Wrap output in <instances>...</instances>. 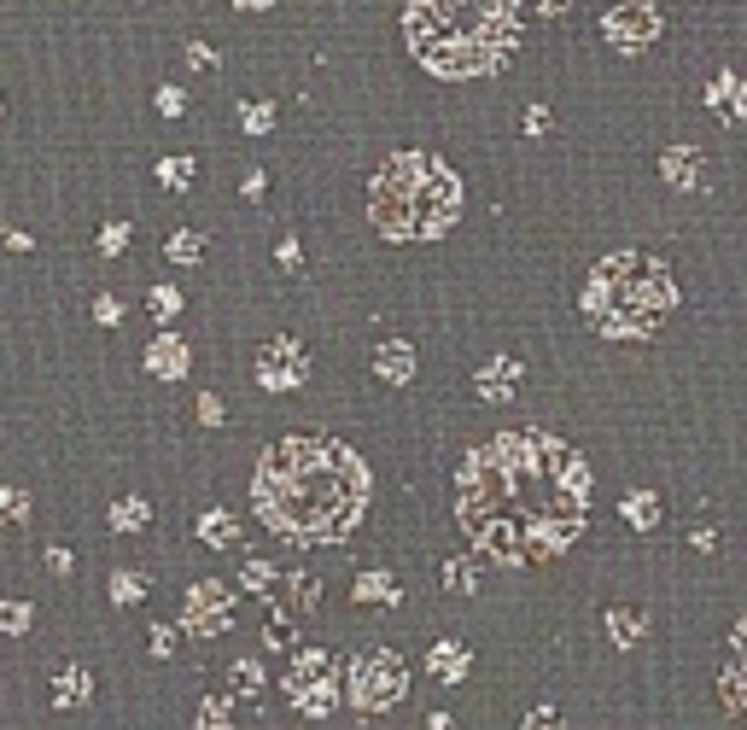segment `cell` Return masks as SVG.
I'll return each mask as SVG.
<instances>
[{
	"label": "cell",
	"instance_id": "1",
	"mask_svg": "<svg viewBox=\"0 0 747 730\" xmlns=\"http://www.w3.org/2000/svg\"><path fill=\"white\" fill-rule=\"evenodd\" d=\"M455 520L490 567L555 562L590 520V462L555 433H497L455 473Z\"/></svg>",
	"mask_w": 747,
	"mask_h": 730
},
{
	"label": "cell",
	"instance_id": "2",
	"mask_svg": "<svg viewBox=\"0 0 747 730\" xmlns=\"http://www.w3.org/2000/svg\"><path fill=\"white\" fill-rule=\"evenodd\" d=\"M374 473L345 438L293 433L263 450L251 473V503L269 532L293 543H345L368 515Z\"/></svg>",
	"mask_w": 747,
	"mask_h": 730
},
{
	"label": "cell",
	"instance_id": "3",
	"mask_svg": "<svg viewBox=\"0 0 747 730\" xmlns=\"http://www.w3.org/2000/svg\"><path fill=\"white\" fill-rule=\"evenodd\" d=\"M403 42L438 82L490 76L520 47V0H410Z\"/></svg>",
	"mask_w": 747,
	"mask_h": 730
},
{
	"label": "cell",
	"instance_id": "4",
	"mask_svg": "<svg viewBox=\"0 0 747 730\" xmlns=\"http://www.w3.org/2000/svg\"><path fill=\"white\" fill-rule=\"evenodd\" d=\"M579 310L602 339H654L677 310V275L654 251H607L584 275Z\"/></svg>",
	"mask_w": 747,
	"mask_h": 730
},
{
	"label": "cell",
	"instance_id": "5",
	"mask_svg": "<svg viewBox=\"0 0 747 730\" xmlns=\"http://www.w3.org/2000/svg\"><path fill=\"white\" fill-rule=\"evenodd\" d=\"M462 176L432 152H398L368 188V216L386 240H444L462 223Z\"/></svg>",
	"mask_w": 747,
	"mask_h": 730
},
{
	"label": "cell",
	"instance_id": "6",
	"mask_svg": "<svg viewBox=\"0 0 747 730\" xmlns=\"http://www.w3.org/2000/svg\"><path fill=\"white\" fill-rule=\"evenodd\" d=\"M339 690L351 695V707L386 713V707H398L403 695H410V667H403L392 649H368V655L351 660V672L339 678Z\"/></svg>",
	"mask_w": 747,
	"mask_h": 730
},
{
	"label": "cell",
	"instance_id": "7",
	"mask_svg": "<svg viewBox=\"0 0 747 730\" xmlns=\"http://www.w3.org/2000/svg\"><path fill=\"white\" fill-rule=\"evenodd\" d=\"M286 690H293V707L310 713V719H328V713L345 702V690H339V667L328 649H304L293 660V672H286Z\"/></svg>",
	"mask_w": 747,
	"mask_h": 730
},
{
	"label": "cell",
	"instance_id": "8",
	"mask_svg": "<svg viewBox=\"0 0 747 730\" xmlns=\"http://www.w3.org/2000/svg\"><path fill=\"white\" fill-rule=\"evenodd\" d=\"M602 36L614 54H642V47L660 42V7L654 0H614L602 12Z\"/></svg>",
	"mask_w": 747,
	"mask_h": 730
},
{
	"label": "cell",
	"instance_id": "9",
	"mask_svg": "<svg viewBox=\"0 0 747 730\" xmlns=\"http://www.w3.org/2000/svg\"><path fill=\"white\" fill-rule=\"evenodd\" d=\"M234 625V590L216 585V579H199L187 590V608H181V632L193 637H223Z\"/></svg>",
	"mask_w": 747,
	"mask_h": 730
},
{
	"label": "cell",
	"instance_id": "10",
	"mask_svg": "<svg viewBox=\"0 0 747 730\" xmlns=\"http://www.w3.org/2000/svg\"><path fill=\"white\" fill-rule=\"evenodd\" d=\"M310 380V351L298 345V339H269L258 351V386L263 392H298V386Z\"/></svg>",
	"mask_w": 747,
	"mask_h": 730
},
{
	"label": "cell",
	"instance_id": "11",
	"mask_svg": "<svg viewBox=\"0 0 747 730\" xmlns=\"http://www.w3.org/2000/svg\"><path fill=\"white\" fill-rule=\"evenodd\" d=\"M321 602V579H310V573H286V597L275 608V620H269V649H286V643L298 637V625L316 614Z\"/></svg>",
	"mask_w": 747,
	"mask_h": 730
},
{
	"label": "cell",
	"instance_id": "12",
	"mask_svg": "<svg viewBox=\"0 0 747 730\" xmlns=\"http://www.w3.org/2000/svg\"><path fill=\"white\" fill-rule=\"evenodd\" d=\"M660 176H666V188L695 193V188H701V176H707V152L689 146V141L666 146V152H660Z\"/></svg>",
	"mask_w": 747,
	"mask_h": 730
},
{
	"label": "cell",
	"instance_id": "13",
	"mask_svg": "<svg viewBox=\"0 0 747 730\" xmlns=\"http://www.w3.org/2000/svg\"><path fill=\"white\" fill-rule=\"evenodd\" d=\"M520 375L525 368L514 363V356H490V363H479V375H473V392H479L485 403H514Z\"/></svg>",
	"mask_w": 747,
	"mask_h": 730
},
{
	"label": "cell",
	"instance_id": "14",
	"mask_svg": "<svg viewBox=\"0 0 747 730\" xmlns=\"http://www.w3.org/2000/svg\"><path fill=\"white\" fill-rule=\"evenodd\" d=\"M187 368H193V351H187V339L181 333H158L146 345V375H158V380H181Z\"/></svg>",
	"mask_w": 747,
	"mask_h": 730
},
{
	"label": "cell",
	"instance_id": "15",
	"mask_svg": "<svg viewBox=\"0 0 747 730\" xmlns=\"http://www.w3.org/2000/svg\"><path fill=\"white\" fill-rule=\"evenodd\" d=\"M374 375L386 386H410L415 380V345L410 339H380V351H374Z\"/></svg>",
	"mask_w": 747,
	"mask_h": 730
},
{
	"label": "cell",
	"instance_id": "16",
	"mask_svg": "<svg viewBox=\"0 0 747 730\" xmlns=\"http://www.w3.org/2000/svg\"><path fill=\"white\" fill-rule=\"evenodd\" d=\"M199 543H211V550H240V538H246V520L240 515H228V508H211V515H199Z\"/></svg>",
	"mask_w": 747,
	"mask_h": 730
},
{
	"label": "cell",
	"instance_id": "17",
	"mask_svg": "<svg viewBox=\"0 0 747 730\" xmlns=\"http://www.w3.org/2000/svg\"><path fill=\"white\" fill-rule=\"evenodd\" d=\"M479 579H485L479 555H450V562L438 567V585H444L450 597H479Z\"/></svg>",
	"mask_w": 747,
	"mask_h": 730
},
{
	"label": "cell",
	"instance_id": "18",
	"mask_svg": "<svg viewBox=\"0 0 747 730\" xmlns=\"http://www.w3.org/2000/svg\"><path fill=\"white\" fill-rule=\"evenodd\" d=\"M467 667H473L467 643H432V655H427V672H432V678H444V684H462Z\"/></svg>",
	"mask_w": 747,
	"mask_h": 730
},
{
	"label": "cell",
	"instance_id": "19",
	"mask_svg": "<svg viewBox=\"0 0 747 730\" xmlns=\"http://www.w3.org/2000/svg\"><path fill=\"white\" fill-rule=\"evenodd\" d=\"M619 515H625V526H637V532H654V526L666 520V508H660V491H625Z\"/></svg>",
	"mask_w": 747,
	"mask_h": 730
},
{
	"label": "cell",
	"instance_id": "20",
	"mask_svg": "<svg viewBox=\"0 0 747 730\" xmlns=\"http://www.w3.org/2000/svg\"><path fill=\"white\" fill-rule=\"evenodd\" d=\"M94 695V672L88 667H64L54 678V707H82Z\"/></svg>",
	"mask_w": 747,
	"mask_h": 730
},
{
	"label": "cell",
	"instance_id": "21",
	"mask_svg": "<svg viewBox=\"0 0 747 730\" xmlns=\"http://www.w3.org/2000/svg\"><path fill=\"white\" fill-rule=\"evenodd\" d=\"M403 597V585H398V573H386V567H368L363 579H356V602H398Z\"/></svg>",
	"mask_w": 747,
	"mask_h": 730
},
{
	"label": "cell",
	"instance_id": "22",
	"mask_svg": "<svg viewBox=\"0 0 747 730\" xmlns=\"http://www.w3.org/2000/svg\"><path fill=\"white\" fill-rule=\"evenodd\" d=\"M607 632H614L619 649H637V643L649 637V620H642L637 608H607Z\"/></svg>",
	"mask_w": 747,
	"mask_h": 730
},
{
	"label": "cell",
	"instance_id": "23",
	"mask_svg": "<svg viewBox=\"0 0 747 730\" xmlns=\"http://www.w3.org/2000/svg\"><path fill=\"white\" fill-rule=\"evenodd\" d=\"M164 258L176 263V269H193L199 258H205V234H193V228L169 234V240H164Z\"/></svg>",
	"mask_w": 747,
	"mask_h": 730
},
{
	"label": "cell",
	"instance_id": "24",
	"mask_svg": "<svg viewBox=\"0 0 747 730\" xmlns=\"http://www.w3.org/2000/svg\"><path fill=\"white\" fill-rule=\"evenodd\" d=\"M146 520H152V503H146V497L111 503V526H117V532H146Z\"/></svg>",
	"mask_w": 747,
	"mask_h": 730
},
{
	"label": "cell",
	"instance_id": "25",
	"mask_svg": "<svg viewBox=\"0 0 747 730\" xmlns=\"http://www.w3.org/2000/svg\"><path fill=\"white\" fill-rule=\"evenodd\" d=\"M719 695H724V707L736 713V719H747V667H724Z\"/></svg>",
	"mask_w": 747,
	"mask_h": 730
},
{
	"label": "cell",
	"instance_id": "26",
	"mask_svg": "<svg viewBox=\"0 0 747 730\" xmlns=\"http://www.w3.org/2000/svg\"><path fill=\"white\" fill-rule=\"evenodd\" d=\"M240 129L251 134V141L269 134V129H275V106H269V99H240Z\"/></svg>",
	"mask_w": 747,
	"mask_h": 730
},
{
	"label": "cell",
	"instance_id": "27",
	"mask_svg": "<svg viewBox=\"0 0 747 730\" xmlns=\"http://www.w3.org/2000/svg\"><path fill=\"white\" fill-rule=\"evenodd\" d=\"M146 597V573H134V567H123V573H111V602H123V608H134Z\"/></svg>",
	"mask_w": 747,
	"mask_h": 730
},
{
	"label": "cell",
	"instance_id": "28",
	"mask_svg": "<svg viewBox=\"0 0 747 730\" xmlns=\"http://www.w3.org/2000/svg\"><path fill=\"white\" fill-rule=\"evenodd\" d=\"M158 181L169 193H187L193 188V158H158Z\"/></svg>",
	"mask_w": 747,
	"mask_h": 730
},
{
	"label": "cell",
	"instance_id": "29",
	"mask_svg": "<svg viewBox=\"0 0 747 730\" xmlns=\"http://www.w3.org/2000/svg\"><path fill=\"white\" fill-rule=\"evenodd\" d=\"M29 520V497L19 485H0V526H24Z\"/></svg>",
	"mask_w": 747,
	"mask_h": 730
},
{
	"label": "cell",
	"instance_id": "30",
	"mask_svg": "<svg viewBox=\"0 0 747 730\" xmlns=\"http://www.w3.org/2000/svg\"><path fill=\"white\" fill-rule=\"evenodd\" d=\"M146 304H152V316H158V321H176V316H181V293H176V286H169V281H158V286H152V293H146Z\"/></svg>",
	"mask_w": 747,
	"mask_h": 730
},
{
	"label": "cell",
	"instance_id": "31",
	"mask_svg": "<svg viewBox=\"0 0 747 730\" xmlns=\"http://www.w3.org/2000/svg\"><path fill=\"white\" fill-rule=\"evenodd\" d=\"M736 71H724V76H712L707 82V111H730V99H736Z\"/></svg>",
	"mask_w": 747,
	"mask_h": 730
},
{
	"label": "cell",
	"instance_id": "32",
	"mask_svg": "<svg viewBox=\"0 0 747 730\" xmlns=\"http://www.w3.org/2000/svg\"><path fill=\"white\" fill-rule=\"evenodd\" d=\"M263 690V667H258V660H234V695H258Z\"/></svg>",
	"mask_w": 747,
	"mask_h": 730
},
{
	"label": "cell",
	"instance_id": "33",
	"mask_svg": "<svg viewBox=\"0 0 747 730\" xmlns=\"http://www.w3.org/2000/svg\"><path fill=\"white\" fill-rule=\"evenodd\" d=\"M199 725H205V730H228V725H234V707H228V695H211V702L199 707Z\"/></svg>",
	"mask_w": 747,
	"mask_h": 730
},
{
	"label": "cell",
	"instance_id": "34",
	"mask_svg": "<svg viewBox=\"0 0 747 730\" xmlns=\"http://www.w3.org/2000/svg\"><path fill=\"white\" fill-rule=\"evenodd\" d=\"M29 620H36L29 602H0V632H29Z\"/></svg>",
	"mask_w": 747,
	"mask_h": 730
},
{
	"label": "cell",
	"instance_id": "35",
	"mask_svg": "<svg viewBox=\"0 0 747 730\" xmlns=\"http://www.w3.org/2000/svg\"><path fill=\"white\" fill-rule=\"evenodd\" d=\"M129 223H106L99 228V258H117V251H129Z\"/></svg>",
	"mask_w": 747,
	"mask_h": 730
},
{
	"label": "cell",
	"instance_id": "36",
	"mask_svg": "<svg viewBox=\"0 0 747 730\" xmlns=\"http://www.w3.org/2000/svg\"><path fill=\"white\" fill-rule=\"evenodd\" d=\"M240 585H246V590H258V597H263V590L275 585V567H269V562H246V567H240Z\"/></svg>",
	"mask_w": 747,
	"mask_h": 730
},
{
	"label": "cell",
	"instance_id": "37",
	"mask_svg": "<svg viewBox=\"0 0 747 730\" xmlns=\"http://www.w3.org/2000/svg\"><path fill=\"white\" fill-rule=\"evenodd\" d=\"M181 59H187V71H205V64L216 71V64H223V59H216V47H205V42H187Z\"/></svg>",
	"mask_w": 747,
	"mask_h": 730
},
{
	"label": "cell",
	"instance_id": "38",
	"mask_svg": "<svg viewBox=\"0 0 747 730\" xmlns=\"http://www.w3.org/2000/svg\"><path fill=\"white\" fill-rule=\"evenodd\" d=\"M152 106H158L164 117H181V111H187V94L176 89V82H164V89H158V94H152Z\"/></svg>",
	"mask_w": 747,
	"mask_h": 730
},
{
	"label": "cell",
	"instance_id": "39",
	"mask_svg": "<svg viewBox=\"0 0 747 730\" xmlns=\"http://www.w3.org/2000/svg\"><path fill=\"white\" fill-rule=\"evenodd\" d=\"M94 321H99V328H117V321H123V298L99 293V298H94Z\"/></svg>",
	"mask_w": 747,
	"mask_h": 730
},
{
	"label": "cell",
	"instance_id": "40",
	"mask_svg": "<svg viewBox=\"0 0 747 730\" xmlns=\"http://www.w3.org/2000/svg\"><path fill=\"white\" fill-rule=\"evenodd\" d=\"M520 730H560V713H555V707H532V713L520 719Z\"/></svg>",
	"mask_w": 747,
	"mask_h": 730
},
{
	"label": "cell",
	"instance_id": "41",
	"mask_svg": "<svg viewBox=\"0 0 747 730\" xmlns=\"http://www.w3.org/2000/svg\"><path fill=\"white\" fill-rule=\"evenodd\" d=\"M193 415L205 421V427H223V415H228V410H223V398H211V392H205V398L193 403Z\"/></svg>",
	"mask_w": 747,
	"mask_h": 730
},
{
	"label": "cell",
	"instance_id": "42",
	"mask_svg": "<svg viewBox=\"0 0 747 730\" xmlns=\"http://www.w3.org/2000/svg\"><path fill=\"white\" fill-rule=\"evenodd\" d=\"M275 263H281V269H298V263H304V246H298V234H286V240L275 246Z\"/></svg>",
	"mask_w": 747,
	"mask_h": 730
},
{
	"label": "cell",
	"instance_id": "43",
	"mask_svg": "<svg viewBox=\"0 0 747 730\" xmlns=\"http://www.w3.org/2000/svg\"><path fill=\"white\" fill-rule=\"evenodd\" d=\"M543 129H549V106H525V134L537 141Z\"/></svg>",
	"mask_w": 747,
	"mask_h": 730
},
{
	"label": "cell",
	"instance_id": "44",
	"mask_svg": "<svg viewBox=\"0 0 747 730\" xmlns=\"http://www.w3.org/2000/svg\"><path fill=\"white\" fill-rule=\"evenodd\" d=\"M152 655H176V632L169 625H152Z\"/></svg>",
	"mask_w": 747,
	"mask_h": 730
},
{
	"label": "cell",
	"instance_id": "45",
	"mask_svg": "<svg viewBox=\"0 0 747 730\" xmlns=\"http://www.w3.org/2000/svg\"><path fill=\"white\" fill-rule=\"evenodd\" d=\"M263 188H269V176H263V169H246L240 193H246V199H263Z\"/></svg>",
	"mask_w": 747,
	"mask_h": 730
},
{
	"label": "cell",
	"instance_id": "46",
	"mask_svg": "<svg viewBox=\"0 0 747 730\" xmlns=\"http://www.w3.org/2000/svg\"><path fill=\"white\" fill-rule=\"evenodd\" d=\"M47 573L64 579V573H71V550H47Z\"/></svg>",
	"mask_w": 747,
	"mask_h": 730
},
{
	"label": "cell",
	"instance_id": "47",
	"mask_svg": "<svg viewBox=\"0 0 747 730\" xmlns=\"http://www.w3.org/2000/svg\"><path fill=\"white\" fill-rule=\"evenodd\" d=\"M730 117H736V123H747V82H736V99H730Z\"/></svg>",
	"mask_w": 747,
	"mask_h": 730
},
{
	"label": "cell",
	"instance_id": "48",
	"mask_svg": "<svg viewBox=\"0 0 747 730\" xmlns=\"http://www.w3.org/2000/svg\"><path fill=\"white\" fill-rule=\"evenodd\" d=\"M567 7H572V0H537L543 19H567Z\"/></svg>",
	"mask_w": 747,
	"mask_h": 730
},
{
	"label": "cell",
	"instance_id": "49",
	"mask_svg": "<svg viewBox=\"0 0 747 730\" xmlns=\"http://www.w3.org/2000/svg\"><path fill=\"white\" fill-rule=\"evenodd\" d=\"M7 246H12V251H29V246H36V240H29L24 228H7Z\"/></svg>",
	"mask_w": 747,
	"mask_h": 730
},
{
	"label": "cell",
	"instance_id": "50",
	"mask_svg": "<svg viewBox=\"0 0 747 730\" xmlns=\"http://www.w3.org/2000/svg\"><path fill=\"white\" fill-rule=\"evenodd\" d=\"M427 730H455V719H444V713H432V719H427Z\"/></svg>",
	"mask_w": 747,
	"mask_h": 730
},
{
	"label": "cell",
	"instance_id": "51",
	"mask_svg": "<svg viewBox=\"0 0 747 730\" xmlns=\"http://www.w3.org/2000/svg\"><path fill=\"white\" fill-rule=\"evenodd\" d=\"M730 643H736V649H747V620L736 625V632H730Z\"/></svg>",
	"mask_w": 747,
	"mask_h": 730
},
{
	"label": "cell",
	"instance_id": "52",
	"mask_svg": "<svg viewBox=\"0 0 747 730\" xmlns=\"http://www.w3.org/2000/svg\"><path fill=\"white\" fill-rule=\"evenodd\" d=\"M228 7H246L251 12V7H275V0H228Z\"/></svg>",
	"mask_w": 747,
	"mask_h": 730
},
{
	"label": "cell",
	"instance_id": "53",
	"mask_svg": "<svg viewBox=\"0 0 747 730\" xmlns=\"http://www.w3.org/2000/svg\"><path fill=\"white\" fill-rule=\"evenodd\" d=\"M0 111H7V106H0Z\"/></svg>",
	"mask_w": 747,
	"mask_h": 730
}]
</instances>
